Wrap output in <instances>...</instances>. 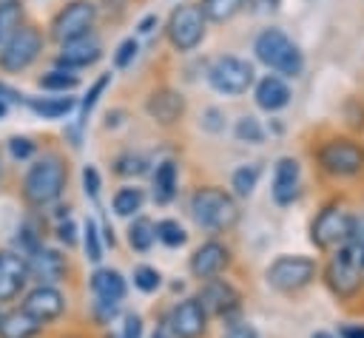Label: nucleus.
<instances>
[{
	"instance_id": "f257e3e1",
	"label": "nucleus",
	"mask_w": 364,
	"mask_h": 338,
	"mask_svg": "<svg viewBox=\"0 0 364 338\" xmlns=\"http://www.w3.org/2000/svg\"><path fill=\"white\" fill-rule=\"evenodd\" d=\"M65 182H68V170H65L63 159L54 156V153H46L43 159H37V162L26 170V179H23V199H26V205H31V207H48V205H54V202L63 196Z\"/></svg>"
},
{
	"instance_id": "f03ea898",
	"label": "nucleus",
	"mask_w": 364,
	"mask_h": 338,
	"mask_svg": "<svg viewBox=\"0 0 364 338\" xmlns=\"http://www.w3.org/2000/svg\"><path fill=\"white\" fill-rule=\"evenodd\" d=\"M191 216L202 230H213V233H225L233 230L239 222V205L230 193H225L222 187H199L191 196Z\"/></svg>"
},
{
	"instance_id": "7ed1b4c3",
	"label": "nucleus",
	"mask_w": 364,
	"mask_h": 338,
	"mask_svg": "<svg viewBox=\"0 0 364 338\" xmlns=\"http://www.w3.org/2000/svg\"><path fill=\"white\" fill-rule=\"evenodd\" d=\"M253 51H256L259 62H264L267 68H276V71H282L287 77H296L304 68V57H301L299 45L282 28H264L256 37Z\"/></svg>"
},
{
	"instance_id": "20e7f679",
	"label": "nucleus",
	"mask_w": 364,
	"mask_h": 338,
	"mask_svg": "<svg viewBox=\"0 0 364 338\" xmlns=\"http://www.w3.org/2000/svg\"><path fill=\"white\" fill-rule=\"evenodd\" d=\"M316 273H318V264L307 256H279L264 270V278L276 293L290 295V293H299L307 284H313Z\"/></svg>"
},
{
	"instance_id": "39448f33",
	"label": "nucleus",
	"mask_w": 364,
	"mask_h": 338,
	"mask_svg": "<svg viewBox=\"0 0 364 338\" xmlns=\"http://www.w3.org/2000/svg\"><path fill=\"white\" fill-rule=\"evenodd\" d=\"M324 281H327L330 293L341 301H350L361 290V264L350 244L336 250V256L330 258V264L324 270Z\"/></svg>"
},
{
	"instance_id": "423d86ee",
	"label": "nucleus",
	"mask_w": 364,
	"mask_h": 338,
	"mask_svg": "<svg viewBox=\"0 0 364 338\" xmlns=\"http://www.w3.org/2000/svg\"><path fill=\"white\" fill-rule=\"evenodd\" d=\"M43 51V34L34 26H17L0 48V68L6 71H23L28 68Z\"/></svg>"
},
{
	"instance_id": "0eeeda50",
	"label": "nucleus",
	"mask_w": 364,
	"mask_h": 338,
	"mask_svg": "<svg viewBox=\"0 0 364 338\" xmlns=\"http://www.w3.org/2000/svg\"><path fill=\"white\" fill-rule=\"evenodd\" d=\"M350 227H353V216L341 207V205H327L310 224V239L318 250H333V247H344L350 241Z\"/></svg>"
},
{
	"instance_id": "6e6552de",
	"label": "nucleus",
	"mask_w": 364,
	"mask_h": 338,
	"mask_svg": "<svg viewBox=\"0 0 364 338\" xmlns=\"http://www.w3.org/2000/svg\"><path fill=\"white\" fill-rule=\"evenodd\" d=\"M205 37V14L196 3H182L168 17V40L176 51H191Z\"/></svg>"
},
{
	"instance_id": "1a4fd4ad",
	"label": "nucleus",
	"mask_w": 364,
	"mask_h": 338,
	"mask_svg": "<svg viewBox=\"0 0 364 338\" xmlns=\"http://www.w3.org/2000/svg\"><path fill=\"white\" fill-rule=\"evenodd\" d=\"M208 82L219 91V94H228V97H239L245 94L250 85H253V65L242 57H219L213 60V65L208 68Z\"/></svg>"
},
{
	"instance_id": "9d476101",
	"label": "nucleus",
	"mask_w": 364,
	"mask_h": 338,
	"mask_svg": "<svg viewBox=\"0 0 364 338\" xmlns=\"http://www.w3.org/2000/svg\"><path fill=\"white\" fill-rule=\"evenodd\" d=\"M94 17H97V9L94 3L88 0H74L68 3L65 9L57 11V17L51 20V37L65 45V43H74V40H82L88 37L91 26H94Z\"/></svg>"
},
{
	"instance_id": "9b49d317",
	"label": "nucleus",
	"mask_w": 364,
	"mask_h": 338,
	"mask_svg": "<svg viewBox=\"0 0 364 338\" xmlns=\"http://www.w3.org/2000/svg\"><path fill=\"white\" fill-rule=\"evenodd\" d=\"M318 165L333 176H355L364 170V148L353 139H330L318 148Z\"/></svg>"
},
{
	"instance_id": "f8f14e48",
	"label": "nucleus",
	"mask_w": 364,
	"mask_h": 338,
	"mask_svg": "<svg viewBox=\"0 0 364 338\" xmlns=\"http://www.w3.org/2000/svg\"><path fill=\"white\" fill-rule=\"evenodd\" d=\"M65 307H68L65 293H63L60 287H54V284H34V287L26 290L23 298H20V310H26V312H28L34 321H40L43 327L60 321V318L65 315Z\"/></svg>"
},
{
	"instance_id": "ddd939ff",
	"label": "nucleus",
	"mask_w": 364,
	"mask_h": 338,
	"mask_svg": "<svg viewBox=\"0 0 364 338\" xmlns=\"http://www.w3.org/2000/svg\"><path fill=\"white\" fill-rule=\"evenodd\" d=\"M193 298L199 301V307L205 310L208 318H225V321H230L239 312V307H242L239 290L230 281H225V278H208Z\"/></svg>"
},
{
	"instance_id": "4468645a",
	"label": "nucleus",
	"mask_w": 364,
	"mask_h": 338,
	"mask_svg": "<svg viewBox=\"0 0 364 338\" xmlns=\"http://www.w3.org/2000/svg\"><path fill=\"white\" fill-rule=\"evenodd\" d=\"M165 324H168L173 338H205V332H208V315L193 295L176 301L171 307Z\"/></svg>"
},
{
	"instance_id": "2eb2a0df",
	"label": "nucleus",
	"mask_w": 364,
	"mask_h": 338,
	"mask_svg": "<svg viewBox=\"0 0 364 338\" xmlns=\"http://www.w3.org/2000/svg\"><path fill=\"white\" fill-rule=\"evenodd\" d=\"M28 281V261L14 250H0V304H9L23 295Z\"/></svg>"
},
{
	"instance_id": "dca6fc26",
	"label": "nucleus",
	"mask_w": 364,
	"mask_h": 338,
	"mask_svg": "<svg viewBox=\"0 0 364 338\" xmlns=\"http://www.w3.org/2000/svg\"><path fill=\"white\" fill-rule=\"evenodd\" d=\"M228 264H230V250H228L222 241L208 239V241H202V244L193 250L188 267H191V276H193V278L208 281V278H216Z\"/></svg>"
},
{
	"instance_id": "f3484780",
	"label": "nucleus",
	"mask_w": 364,
	"mask_h": 338,
	"mask_svg": "<svg viewBox=\"0 0 364 338\" xmlns=\"http://www.w3.org/2000/svg\"><path fill=\"white\" fill-rule=\"evenodd\" d=\"M26 261H28V276L37 284H54L57 287V281H63L65 273H68L65 256L60 250H54V247H46V244L37 253H31Z\"/></svg>"
},
{
	"instance_id": "a211bd4d",
	"label": "nucleus",
	"mask_w": 364,
	"mask_h": 338,
	"mask_svg": "<svg viewBox=\"0 0 364 338\" xmlns=\"http://www.w3.org/2000/svg\"><path fill=\"white\" fill-rule=\"evenodd\" d=\"M145 111H148V116H151L154 122H159V125H173V122H179L182 114H185V97H182L179 91H173V88H156V91L148 97Z\"/></svg>"
},
{
	"instance_id": "6ab92c4d",
	"label": "nucleus",
	"mask_w": 364,
	"mask_h": 338,
	"mask_svg": "<svg viewBox=\"0 0 364 338\" xmlns=\"http://www.w3.org/2000/svg\"><path fill=\"white\" fill-rule=\"evenodd\" d=\"M100 57H102V45H100L94 37H82V40L65 43V45L60 48L57 65H60L63 71H74V68H85V65H94Z\"/></svg>"
},
{
	"instance_id": "aec40b11",
	"label": "nucleus",
	"mask_w": 364,
	"mask_h": 338,
	"mask_svg": "<svg viewBox=\"0 0 364 338\" xmlns=\"http://www.w3.org/2000/svg\"><path fill=\"white\" fill-rule=\"evenodd\" d=\"M299 196V162L293 156H282L273 168V199L276 205H290Z\"/></svg>"
},
{
	"instance_id": "412c9836",
	"label": "nucleus",
	"mask_w": 364,
	"mask_h": 338,
	"mask_svg": "<svg viewBox=\"0 0 364 338\" xmlns=\"http://www.w3.org/2000/svg\"><path fill=\"white\" fill-rule=\"evenodd\" d=\"M91 293L97 295V301H108V304H119L125 298V278L122 273L111 270V267H97L91 273Z\"/></svg>"
},
{
	"instance_id": "4be33fe9",
	"label": "nucleus",
	"mask_w": 364,
	"mask_h": 338,
	"mask_svg": "<svg viewBox=\"0 0 364 338\" xmlns=\"http://www.w3.org/2000/svg\"><path fill=\"white\" fill-rule=\"evenodd\" d=\"M43 324L34 321L26 310L11 307L0 312V338H40Z\"/></svg>"
},
{
	"instance_id": "5701e85b",
	"label": "nucleus",
	"mask_w": 364,
	"mask_h": 338,
	"mask_svg": "<svg viewBox=\"0 0 364 338\" xmlns=\"http://www.w3.org/2000/svg\"><path fill=\"white\" fill-rule=\"evenodd\" d=\"M287 102H290V88L279 77L267 74V77L259 80V85H256V105L262 111H279Z\"/></svg>"
},
{
	"instance_id": "b1692460",
	"label": "nucleus",
	"mask_w": 364,
	"mask_h": 338,
	"mask_svg": "<svg viewBox=\"0 0 364 338\" xmlns=\"http://www.w3.org/2000/svg\"><path fill=\"white\" fill-rule=\"evenodd\" d=\"M23 102L43 119H60L74 108L71 97H26Z\"/></svg>"
},
{
	"instance_id": "393cba45",
	"label": "nucleus",
	"mask_w": 364,
	"mask_h": 338,
	"mask_svg": "<svg viewBox=\"0 0 364 338\" xmlns=\"http://www.w3.org/2000/svg\"><path fill=\"white\" fill-rule=\"evenodd\" d=\"M173 196H176V165L165 159L154 170V199L159 205H168Z\"/></svg>"
},
{
	"instance_id": "a878e982",
	"label": "nucleus",
	"mask_w": 364,
	"mask_h": 338,
	"mask_svg": "<svg viewBox=\"0 0 364 338\" xmlns=\"http://www.w3.org/2000/svg\"><path fill=\"white\" fill-rule=\"evenodd\" d=\"M142 202H145L142 187H119L111 199L117 216H136L142 210Z\"/></svg>"
},
{
	"instance_id": "bb28decb",
	"label": "nucleus",
	"mask_w": 364,
	"mask_h": 338,
	"mask_svg": "<svg viewBox=\"0 0 364 338\" xmlns=\"http://www.w3.org/2000/svg\"><path fill=\"white\" fill-rule=\"evenodd\" d=\"M156 233H154V222L145 219V216H136L131 224H128V244L136 250V253H145L151 250Z\"/></svg>"
},
{
	"instance_id": "cd10ccee",
	"label": "nucleus",
	"mask_w": 364,
	"mask_h": 338,
	"mask_svg": "<svg viewBox=\"0 0 364 338\" xmlns=\"http://www.w3.org/2000/svg\"><path fill=\"white\" fill-rule=\"evenodd\" d=\"M242 6H245V0H202V3H199L205 20H213V23L230 20Z\"/></svg>"
},
{
	"instance_id": "c85d7f7f",
	"label": "nucleus",
	"mask_w": 364,
	"mask_h": 338,
	"mask_svg": "<svg viewBox=\"0 0 364 338\" xmlns=\"http://www.w3.org/2000/svg\"><path fill=\"white\" fill-rule=\"evenodd\" d=\"M154 233H156V239H159L165 247H182V244L188 241V233H185V227H182L176 219H162V222H156V224H154Z\"/></svg>"
},
{
	"instance_id": "c756f323",
	"label": "nucleus",
	"mask_w": 364,
	"mask_h": 338,
	"mask_svg": "<svg viewBox=\"0 0 364 338\" xmlns=\"http://www.w3.org/2000/svg\"><path fill=\"white\" fill-rule=\"evenodd\" d=\"M259 173H262L259 165H242V168H236L233 170V179H230L233 193L236 196H250L253 187H256V182H259Z\"/></svg>"
},
{
	"instance_id": "7c9ffc66",
	"label": "nucleus",
	"mask_w": 364,
	"mask_h": 338,
	"mask_svg": "<svg viewBox=\"0 0 364 338\" xmlns=\"http://www.w3.org/2000/svg\"><path fill=\"white\" fill-rule=\"evenodd\" d=\"M40 88H46V91H71V88H77L80 85V77L77 74H71V71H63V68H54V71H48V74H43L40 80Z\"/></svg>"
},
{
	"instance_id": "2f4dec72",
	"label": "nucleus",
	"mask_w": 364,
	"mask_h": 338,
	"mask_svg": "<svg viewBox=\"0 0 364 338\" xmlns=\"http://www.w3.org/2000/svg\"><path fill=\"white\" fill-rule=\"evenodd\" d=\"M82 247H85L88 261L102 258V239H100V227L94 219H85V224H82Z\"/></svg>"
},
{
	"instance_id": "473e14b6",
	"label": "nucleus",
	"mask_w": 364,
	"mask_h": 338,
	"mask_svg": "<svg viewBox=\"0 0 364 338\" xmlns=\"http://www.w3.org/2000/svg\"><path fill=\"white\" fill-rule=\"evenodd\" d=\"M159 284H162V276H159L156 267H151V264L134 267V287H136V290H142V293H156Z\"/></svg>"
},
{
	"instance_id": "72a5a7b5",
	"label": "nucleus",
	"mask_w": 364,
	"mask_h": 338,
	"mask_svg": "<svg viewBox=\"0 0 364 338\" xmlns=\"http://www.w3.org/2000/svg\"><path fill=\"white\" fill-rule=\"evenodd\" d=\"M108 82H111V74H100V80L88 88V94H85V97H82V102H80V125H85V119H88L91 108L97 105V99H100V94L108 88Z\"/></svg>"
},
{
	"instance_id": "f704fd0d",
	"label": "nucleus",
	"mask_w": 364,
	"mask_h": 338,
	"mask_svg": "<svg viewBox=\"0 0 364 338\" xmlns=\"http://www.w3.org/2000/svg\"><path fill=\"white\" fill-rule=\"evenodd\" d=\"M236 139H242V142H262L264 139V131H262V125H259V119L256 116H242V119H236Z\"/></svg>"
},
{
	"instance_id": "c9c22d12",
	"label": "nucleus",
	"mask_w": 364,
	"mask_h": 338,
	"mask_svg": "<svg viewBox=\"0 0 364 338\" xmlns=\"http://www.w3.org/2000/svg\"><path fill=\"white\" fill-rule=\"evenodd\" d=\"M145 168H148V162H145V156H139V153H122V156H117V162H114V170H117L119 176H139V173H145Z\"/></svg>"
},
{
	"instance_id": "e433bc0d",
	"label": "nucleus",
	"mask_w": 364,
	"mask_h": 338,
	"mask_svg": "<svg viewBox=\"0 0 364 338\" xmlns=\"http://www.w3.org/2000/svg\"><path fill=\"white\" fill-rule=\"evenodd\" d=\"M136 51H139V43H136L134 37L122 40V43L117 45V51H114V65H117V68H125V65H131V60L136 57Z\"/></svg>"
},
{
	"instance_id": "4c0bfd02",
	"label": "nucleus",
	"mask_w": 364,
	"mask_h": 338,
	"mask_svg": "<svg viewBox=\"0 0 364 338\" xmlns=\"http://www.w3.org/2000/svg\"><path fill=\"white\" fill-rule=\"evenodd\" d=\"M100 187H102L100 170H97L94 165H85V168H82V190H85V196H88V199H97Z\"/></svg>"
},
{
	"instance_id": "58836bf2",
	"label": "nucleus",
	"mask_w": 364,
	"mask_h": 338,
	"mask_svg": "<svg viewBox=\"0 0 364 338\" xmlns=\"http://www.w3.org/2000/svg\"><path fill=\"white\" fill-rule=\"evenodd\" d=\"M222 338H259V329L250 321H230Z\"/></svg>"
},
{
	"instance_id": "ea45409f",
	"label": "nucleus",
	"mask_w": 364,
	"mask_h": 338,
	"mask_svg": "<svg viewBox=\"0 0 364 338\" xmlns=\"http://www.w3.org/2000/svg\"><path fill=\"white\" fill-rule=\"evenodd\" d=\"M9 151H11L14 159H28V156L34 153V142L26 139V136H14V139L9 142Z\"/></svg>"
},
{
	"instance_id": "a19ab883",
	"label": "nucleus",
	"mask_w": 364,
	"mask_h": 338,
	"mask_svg": "<svg viewBox=\"0 0 364 338\" xmlns=\"http://www.w3.org/2000/svg\"><path fill=\"white\" fill-rule=\"evenodd\" d=\"M119 304H108V301H94V321L97 324H111V318L117 315Z\"/></svg>"
},
{
	"instance_id": "79ce46f5",
	"label": "nucleus",
	"mask_w": 364,
	"mask_h": 338,
	"mask_svg": "<svg viewBox=\"0 0 364 338\" xmlns=\"http://www.w3.org/2000/svg\"><path fill=\"white\" fill-rule=\"evenodd\" d=\"M119 338H142V318L136 312H128L125 315V324H122Z\"/></svg>"
},
{
	"instance_id": "37998d69",
	"label": "nucleus",
	"mask_w": 364,
	"mask_h": 338,
	"mask_svg": "<svg viewBox=\"0 0 364 338\" xmlns=\"http://www.w3.org/2000/svg\"><path fill=\"white\" fill-rule=\"evenodd\" d=\"M57 239H60L65 247H74V244H77V224H74L71 219L60 222V224H57Z\"/></svg>"
},
{
	"instance_id": "c03bdc74",
	"label": "nucleus",
	"mask_w": 364,
	"mask_h": 338,
	"mask_svg": "<svg viewBox=\"0 0 364 338\" xmlns=\"http://www.w3.org/2000/svg\"><path fill=\"white\" fill-rule=\"evenodd\" d=\"M353 247H364V219H353V227H350V241Z\"/></svg>"
},
{
	"instance_id": "a18cd8bd",
	"label": "nucleus",
	"mask_w": 364,
	"mask_h": 338,
	"mask_svg": "<svg viewBox=\"0 0 364 338\" xmlns=\"http://www.w3.org/2000/svg\"><path fill=\"white\" fill-rule=\"evenodd\" d=\"M253 11H276L282 0H247Z\"/></svg>"
},
{
	"instance_id": "49530a36",
	"label": "nucleus",
	"mask_w": 364,
	"mask_h": 338,
	"mask_svg": "<svg viewBox=\"0 0 364 338\" xmlns=\"http://www.w3.org/2000/svg\"><path fill=\"white\" fill-rule=\"evenodd\" d=\"M338 335L341 338H364V327L361 324H347V327L338 329Z\"/></svg>"
},
{
	"instance_id": "de8ad7c7",
	"label": "nucleus",
	"mask_w": 364,
	"mask_h": 338,
	"mask_svg": "<svg viewBox=\"0 0 364 338\" xmlns=\"http://www.w3.org/2000/svg\"><path fill=\"white\" fill-rule=\"evenodd\" d=\"M154 26H156V14H148V17H142V20H139L136 31H139V34H151V31H154Z\"/></svg>"
},
{
	"instance_id": "09e8293b",
	"label": "nucleus",
	"mask_w": 364,
	"mask_h": 338,
	"mask_svg": "<svg viewBox=\"0 0 364 338\" xmlns=\"http://www.w3.org/2000/svg\"><path fill=\"white\" fill-rule=\"evenodd\" d=\"M151 338H173V335H171V329H168V324L162 321V324H156V329H154V335H151Z\"/></svg>"
},
{
	"instance_id": "8fccbe9b",
	"label": "nucleus",
	"mask_w": 364,
	"mask_h": 338,
	"mask_svg": "<svg viewBox=\"0 0 364 338\" xmlns=\"http://www.w3.org/2000/svg\"><path fill=\"white\" fill-rule=\"evenodd\" d=\"M3 116H6V99L0 97V119H3Z\"/></svg>"
},
{
	"instance_id": "3c124183",
	"label": "nucleus",
	"mask_w": 364,
	"mask_h": 338,
	"mask_svg": "<svg viewBox=\"0 0 364 338\" xmlns=\"http://www.w3.org/2000/svg\"><path fill=\"white\" fill-rule=\"evenodd\" d=\"M313 338H333V335H330V332H316Z\"/></svg>"
},
{
	"instance_id": "603ef678",
	"label": "nucleus",
	"mask_w": 364,
	"mask_h": 338,
	"mask_svg": "<svg viewBox=\"0 0 364 338\" xmlns=\"http://www.w3.org/2000/svg\"><path fill=\"white\" fill-rule=\"evenodd\" d=\"M358 264L364 267V247H361V256H358Z\"/></svg>"
},
{
	"instance_id": "864d4df0",
	"label": "nucleus",
	"mask_w": 364,
	"mask_h": 338,
	"mask_svg": "<svg viewBox=\"0 0 364 338\" xmlns=\"http://www.w3.org/2000/svg\"><path fill=\"white\" fill-rule=\"evenodd\" d=\"M3 37H6V31H3V20H0V43H3Z\"/></svg>"
},
{
	"instance_id": "5fc2aeb1",
	"label": "nucleus",
	"mask_w": 364,
	"mask_h": 338,
	"mask_svg": "<svg viewBox=\"0 0 364 338\" xmlns=\"http://www.w3.org/2000/svg\"><path fill=\"white\" fill-rule=\"evenodd\" d=\"M0 312H3V310H0Z\"/></svg>"
}]
</instances>
